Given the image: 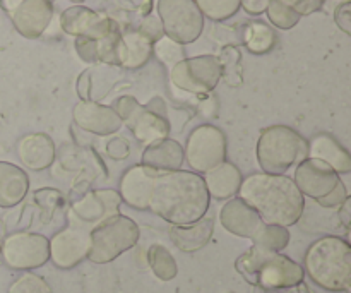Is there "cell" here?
Listing matches in <instances>:
<instances>
[{
    "mask_svg": "<svg viewBox=\"0 0 351 293\" xmlns=\"http://www.w3.org/2000/svg\"><path fill=\"white\" fill-rule=\"evenodd\" d=\"M204 178L194 172H161L154 180L149 209L173 226L191 225L204 218L209 209Z\"/></svg>",
    "mask_w": 351,
    "mask_h": 293,
    "instance_id": "cell-1",
    "label": "cell"
},
{
    "mask_svg": "<svg viewBox=\"0 0 351 293\" xmlns=\"http://www.w3.org/2000/svg\"><path fill=\"white\" fill-rule=\"evenodd\" d=\"M237 194L266 225L288 228L304 215L305 196L287 175L252 174L243 178Z\"/></svg>",
    "mask_w": 351,
    "mask_h": 293,
    "instance_id": "cell-2",
    "label": "cell"
},
{
    "mask_svg": "<svg viewBox=\"0 0 351 293\" xmlns=\"http://www.w3.org/2000/svg\"><path fill=\"white\" fill-rule=\"evenodd\" d=\"M305 271L314 283L329 292L351 287V247L339 237H324L308 247Z\"/></svg>",
    "mask_w": 351,
    "mask_h": 293,
    "instance_id": "cell-3",
    "label": "cell"
},
{
    "mask_svg": "<svg viewBox=\"0 0 351 293\" xmlns=\"http://www.w3.org/2000/svg\"><path fill=\"white\" fill-rule=\"evenodd\" d=\"M237 271L250 285L264 290L293 288L304 281V270L300 264L280 253H269L252 247L237 259Z\"/></svg>",
    "mask_w": 351,
    "mask_h": 293,
    "instance_id": "cell-4",
    "label": "cell"
},
{
    "mask_svg": "<svg viewBox=\"0 0 351 293\" xmlns=\"http://www.w3.org/2000/svg\"><path fill=\"white\" fill-rule=\"evenodd\" d=\"M257 163L264 174L285 175L307 158V141L288 126H271L257 141Z\"/></svg>",
    "mask_w": 351,
    "mask_h": 293,
    "instance_id": "cell-5",
    "label": "cell"
},
{
    "mask_svg": "<svg viewBox=\"0 0 351 293\" xmlns=\"http://www.w3.org/2000/svg\"><path fill=\"white\" fill-rule=\"evenodd\" d=\"M139 226L129 216L115 215L98 223L89 232L88 259L95 264H106L115 261L139 240Z\"/></svg>",
    "mask_w": 351,
    "mask_h": 293,
    "instance_id": "cell-6",
    "label": "cell"
},
{
    "mask_svg": "<svg viewBox=\"0 0 351 293\" xmlns=\"http://www.w3.org/2000/svg\"><path fill=\"white\" fill-rule=\"evenodd\" d=\"M156 10L165 36L177 43H194L204 30V16L194 0H158Z\"/></svg>",
    "mask_w": 351,
    "mask_h": 293,
    "instance_id": "cell-7",
    "label": "cell"
},
{
    "mask_svg": "<svg viewBox=\"0 0 351 293\" xmlns=\"http://www.w3.org/2000/svg\"><path fill=\"white\" fill-rule=\"evenodd\" d=\"M112 108L120 117L122 124H125L127 129L132 132L136 141L146 144V146L156 143V141L168 139L170 136V122L161 113L141 105L134 96H120L113 103Z\"/></svg>",
    "mask_w": 351,
    "mask_h": 293,
    "instance_id": "cell-8",
    "label": "cell"
},
{
    "mask_svg": "<svg viewBox=\"0 0 351 293\" xmlns=\"http://www.w3.org/2000/svg\"><path fill=\"white\" fill-rule=\"evenodd\" d=\"M228 141L219 127L204 124L189 134L187 144L184 148V158L189 167L199 174H208L226 161Z\"/></svg>",
    "mask_w": 351,
    "mask_h": 293,
    "instance_id": "cell-9",
    "label": "cell"
},
{
    "mask_svg": "<svg viewBox=\"0 0 351 293\" xmlns=\"http://www.w3.org/2000/svg\"><path fill=\"white\" fill-rule=\"evenodd\" d=\"M170 79L182 91L199 96L208 95L221 81V65L215 55L184 58L171 67Z\"/></svg>",
    "mask_w": 351,
    "mask_h": 293,
    "instance_id": "cell-10",
    "label": "cell"
},
{
    "mask_svg": "<svg viewBox=\"0 0 351 293\" xmlns=\"http://www.w3.org/2000/svg\"><path fill=\"white\" fill-rule=\"evenodd\" d=\"M0 253L12 270H36L50 259V240L40 233L16 232L3 239Z\"/></svg>",
    "mask_w": 351,
    "mask_h": 293,
    "instance_id": "cell-11",
    "label": "cell"
},
{
    "mask_svg": "<svg viewBox=\"0 0 351 293\" xmlns=\"http://www.w3.org/2000/svg\"><path fill=\"white\" fill-rule=\"evenodd\" d=\"M0 5L17 33L29 40L40 38L53 17L51 0H0Z\"/></svg>",
    "mask_w": 351,
    "mask_h": 293,
    "instance_id": "cell-12",
    "label": "cell"
},
{
    "mask_svg": "<svg viewBox=\"0 0 351 293\" xmlns=\"http://www.w3.org/2000/svg\"><path fill=\"white\" fill-rule=\"evenodd\" d=\"M60 26L67 34L89 40H103L113 31L120 30L119 23L84 5H72L65 9L60 16Z\"/></svg>",
    "mask_w": 351,
    "mask_h": 293,
    "instance_id": "cell-13",
    "label": "cell"
},
{
    "mask_svg": "<svg viewBox=\"0 0 351 293\" xmlns=\"http://www.w3.org/2000/svg\"><path fill=\"white\" fill-rule=\"evenodd\" d=\"M293 182L302 194L308 196L314 201H321L338 187L341 178L324 161L305 158L295 170Z\"/></svg>",
    "mask_w": 351,
    "mask_h": 293,
    "instance_id": "cell-14",
    "label": "cell"
},
{
    "mask_svg": "<svg viewBox=\"0 0 351 293\" xmlns=\"http://www.w3.org/2000/svg\"><path fill=\"white\" fill-rule=\"evenodd\" d=\"M89 253V230L67 226L50 240V259L60 270H72Z\"/></svg>",
    "mask_w": 351,
    "mask_h": 293,
    "instance_id": "cell-15",
    "label": "cell"
},
{
    "mask_svg": "<svg viewBox=\"0 0 351 293\" xmlns=\"http://www.w3.org/2000/svg\"><path fill=\"white\" fill-rule=\"evenodd\" d=\"M120 199L119 192L113 189H98V191L86 192L82 198L72 202V215L82 223H98L120 215Z\"/></svg>",
    "mask_w": 351,
    "mask_h": 293,
    "instance_id": "cell-16",
    "label": "cell"
},
{
    "mask_svg": "<svg viewBox=\"0 0 351 293\" xmlns=\"http://www.w3.org/2000/svg\"><path fill=\"white\" fill-rule=\"evenodd\" d=\"M72 119L79 129L95 136H112L122 129V120L112 106L88 99L79 102L72 110Z\"/></svg>",
    "mask_w": 351,
    "mask_h": 293,
    "instance_id": "cell-17",
    "label": "cell"
},
{
    "mask_svg": "<svg viewBox=\"0 0 351 293\" xmlns=\"http://www.w3.org/2000/svg\"><path fill=\"white\" fill-rule=\"evenodd\" d=\"M160 172L141 165H134L120 178L119 196L125 204L134 209H149L151 192Z\"/></svg>",
    "mask_w": 351,
    "mask_h": 293,
    "instance_id": "cell-18",
    "label": "cell"
},
{
    "mask_svg": "<svg viewBox=\"0 0 351 293\" xmlns=\"http://www.w3.org/2000/svg\"><path fill=\"white\" fill-rule=\"evenodd\" d=\"M219 222H221L223 228L228 230L230 233L250 240H254V237L259 233L264 225L261 216L240 198L230 199L223 206L219 211Z\"/></svg>",
    "mask_w": 351,
    "mask_h": 293,
    "instance_id": "cell-19",
    "label": "cell"
},
{
    "mask_svg": "<svg viewBox=\"0 0 351 293\" xmlns=\"http://www.w3.org/2000/svg\"><path fill=\"white\" fill-rule=\"evenodd\" d=\"M55 143L50 136L43 132L27 134L17 143V156L21 163L33 172L47 170L55 161Z\"/></svg>",
    "mask_w": 351,
    "mask_h": 293,
    "instance_id": "cell-20",
    "label": "cell"
},
{
    "mask_svg": "<svg viewBox=\"0 0 351 293\" xmlns=\"http://www.w3.org/2000/svg\"><path fill=\"white\" fill-rule=\"evenodd\" d=\"M153 55V41L139 30H127L120 33L117 43V65L123 69H141Z\"/></svg>",
    "mask_w": 351,
    "mask_h": 293,
    "instance_id": "cell-21",
    "label": "cell"
},
{
    "mask_svg": "<svg viewBox=\"0 0 351 293\" xmlns=\"http://www.w3.org/2000/svg\"><path fill=\"white\" fill-rule=\"evenodd\" d=\"M307 158L324 161L336 174H350L351 156L348 151L328 134H319L307 143Z\"/></svg>",
    "mask_w": 351,
    "mask_h": 293,
    "instance_id": "cell-22",
    "label": "cell"
},
{
    "mask_svg": "<svg viewBox=\"0 0 351 293\" xmlns=\"http://www.w3.org/2000/svg\"><path fill=\"white\" fill-rule=\"evenodd\" d=\"M184 148L175 139H161L146 146L143 153V165L156 172L180 170L184 165Z\"/></svg>",
    "mask_w": 351,
    "mask_h": 293,
    "instance_id": "cell-23",
    "label": "cell"
},
{
    "mask_svg": "<svg viewBox=\"0 0 351 293\" xmlns=\"http://www.w3.org/2000/svg\"><path fill=\"white\" fill-rule=\"evenodd\" d=\"M29 192V177L17 165L0 161V208H14Z\"/></svg>",
    "mask_w": 351,
    "mask_h": 293,
    "instance_id": "cell-24",
    "label": "cell"
},
{
    "mask_svg": "<svg viewBox=\"0 0 351 293\" xmlns=\"http://www.w3.org/2000/svg\"><path fill=\"white\" fill-rule=\"evenodd\" d=\"M215 233V220L201 218L191 225L171 226L170 239L182 253H195L209 244Z\"/></svg>",
    "mask_w": 351,
    "mask_h": 293,
    "instance_id": "cell-25",
    "label": "cell"
},
{
    "mask_svg": "<svg viewBox=\"0 0 351 293\" xmlns=\"http://www.w3.org/2000/svg\"><path fill=\"white\" fill-rule=\"evenodd\" d=\"M204 184L209 192V198H215L218 201H225V199L233 198L239 192L240 184H242L243 177L242 172L230 161H223L216 168L209 170L206 174Z\"/></svg>",
    "mask_w": 351,
    "mask_h": 293,
    "instance_id": "cell-26",
    "label": "cell"
},
{
    "mask_svg": "<svg viewBox=\"0 0 351 293\" xmlns=\"http://www.w3.org/2000/svg\"><path fill=\"white\" fill-rule=\"evenodd\" d=\"M243 43L250 54L264 55L273 50L276 45V33L266 23L256 21V23H250L243 31Z\"/></svg>",
    "mask_w": 351,
    "mask_h": 293,
    "instance_id": "cell-27",
    "label": "cell"
},
{
    "mask_svg": "<svg viewBox=\"0 0 351 293\" xmlns=\"http://www.w3.org/2000/svg\"><path fill=\"white\" fill-rule=\"evenodd\" d=\"M147 263L160 280L170 281L177 277V261L165 246L154 244L147 250Z\"/></svg>",
    "mask_w": 351,
    "mask_h": 293,
    "instance_id": "cell-28",
    "label": "cell"
},
{
    "mask_svg": "<svg viewBox=\"0 0 351 293\" xmlns=\"http://www.w3.org/2000/svg\"><path fill=\"white\" fill-rule=\"evenodd\" d=\"M254 247H259L263 250H269V253H280L290 242V232L285 226L278 225H266L264 223L263 228L259 230L256 237H254Z\"/></svg>",
    "mask_w": 351,
    "mask_h": 293,
    "instance_id": "cell-29",
    "label": "cell"
},
{
    "mask_svg": "<svg viewBox=\"0 0 351 293\" xmlns=\"http://www.w3.org/2000/svg\"><path fill=\"white\" fill-rule=\"evenodd\" d=\"M218 60L221 65V79H225L226 84L233 86V88L242 84V67H240L242 55L233 45L223 48Z\"/></svg>",
    "mask_w": 351,
    "mask_h": 293,
    "instance_id": "cell-30",
    "label": "cell"
},
{
    "mask_svg": "<svg viewBox=\"0 0 351 293\" xmlns=\"http://www.w3.org/2000/svg\"><path fill=\"white\" fill-rule=\"evenodd\" d=\"M194 2L202 16L216 23L230 19L240 9V0H194Z\"/></svg>",
    "mask_w": 351,
    "mask_h": 293,
    "instance_id": "cell-31",
    "label": "cell"
},
{
    "mask_svg": "<svg viewBox=\"0 0 351 293\" xmlns=\"http://www.w3.org/2000/svg\"><path fill=\"white\" fill-rule=\"evenodd\" d=\"M266 16L271 23L280 30H291L300 21V14L293 9L291 5L280 2V0H271V3L266 9Z\"/></svg>",
    "mask_w": 351,
    "mask_h": 293,
    "instance_id": "cell-32",
    "label": "cell"
},
{
    "mask_svg": "<svg viewBox=\"0 0 351 293\" xmlns=\"http://www.w3.org/2000/svg\"><path fill=\"white\" fill-rule=\"evenodd\" d=\"M153 54L156 55L163 64L170 65V67L177 65L178 62H182L184 58H187V55H185V50H184V45L170 40L168 36H161L160 40L154 41Z\"/></svg>",
    "mask_w": 351,
    "mask_h": 293,
    "instance_id": "cell-33",
    "label": "cell"
},
{
    "mask_svg": "<svg viewBox=\"0 0 351 293\" xmlns=\"http://www.w3.org/2000/svg\"><path fill=\"white\" fill-rule=\"evenodd\" d=\"M9 293H53L50 285L41 277L33 273H24L9 287Z\"/></svg>",
    "mask_w": 351,
    "mask_h": 293,
    "instance_id": "cell-34",
    "label": "cell"
},
{
    "mask_svg": "<svg viewBox=\"0 0 351 293\" xmlns=\"http://www.w3.org/2000/svg\"><path fill=\"white\" fill-rule=\"evenodd\" d=\"M34 201L36 204H40L41 215H43L45 222H48V218H51L55 209L60 208L62 204V196L60 192L55 191V189H41L34 194Z\"/></svg>",
    "mask_w": 351,
    "mask_h": 293,
    "instance_id": "cell-35",
    "label": "cell"
},
{
    "mask_svg": "<svg viewBox=\"0 0 351 293\" xmlns=\"http://www.w3.org/2000/svg\"><path fill=\"white\" fill-rule=\"evenodd\" d=\"M75 51L79 57L84 62H98V45L96 40H89V38H75Z\"/></svg>",
    "mask_w": 351,
    "mask_h": 293,
    "instance_id": "cell-36",
    "label": "cell"
},
{
    "mask_svg": "<svg viewBox=\"0 0 351 293\" xmlns=\"http://www.w3.org/2000/svg\"><path fill=\"white\" fill-rule=\"evenodd\" d=\"M348 198H350L348 191H346L345 184H343V180H341L338 184V187H336L331 194L326 196L324 199L317 201V204L322 206V208H328V209H339L341 208L343 202H345Z\"/></svg>",
    "mask_w": 351,
    "mask_h": 293,
    "instance_id": "cell-37",
    "label": "cell"
},
{
    "mask_svg": "<svg viewBox=\"0 0 351 293\" xmlns=\"http://www.w3.org/2000/svg\"><path fill=\"white\" fill-rule=\"evenodd\" d=\"M137 30L141 31V33L144 34V36L149 38L151 41H158L161 36H165L163 33V26H161L160 19H158L156 16H146L143 19V23H141V26L137 27Z\"/></svg>",
    "mask_w": 351,
    "mask_h": 293,
    "instance_id": "cell-38",
    "label": "cell"
},
{
    "mask_svg": "<svg viewBox=\"0 0 351 293\" xmlns=\"http://www.w3.org/2000/svg\"><path fill=\"white\" fill-rule=\"evenodd\" d=\"M106 154L113 160H125L130 154V146L123 137H113L106 143Z\"/></svg>",
    "mask_w": 351,
    "mask_h": 293,
    "instance_id": "cell-39",
    "label": "cell"
},
{
    "mask_svg": "<svg viewBox=\"0 0 351 293\" xmlns=\"http://www.w3.org/2000/svg\"><path fill=\"white\" fill-rule=\"evenodd\" d=\"M335 21L343 33L351 34V3L343 2L336 7Z\"/></svg>",
    "mask_w": 351,
    "mask_h": 293,
    "instance_id": "cell-40",
    "label": "cell"
},
{
    "mask_svg": "<svg viewBox=\"0 0 351 293\" xmlns=\"http://www.w3.org/2000/svg\"><path fill=\"white\" fill-rule=\"evenodd\" d=\"M75 91H77L81 102L91 99V71H84L79 75L77 82H75Z\"/></svg>",
    "mask_w": 351,
    "mask_h": 293,
    "instance_id": "cell-41",
    "label": "cell"
},
{
    "mask_svg": "<svg viewBox=\"0 0 351 293\" xmlns=\"http://www.w3.org/2000/svg\"><path fill=\"white\" fill-rule=\"evenodd\" d=\"M269 3L271 0H240V7L247 14H250V16H261V14H264Z\"/></svg>",
    "mask_w": 351,
    "mask_h": 293,
    "instance_id": "cell-42",
    "label": "cell"
},
{
    "mask_svg": "<svg viewBox=\"0 0 351 293\" xmlns=\"http://www.w3.org/2000/svg\"><path fill=\"white\" fill-rule=\"evenodd\" d=\"M338 216L339 220H341L343 225L346 226V228H350V220H351V199L348 198L345 202L341 204V208L338 209Z\"/></svg>",
    "mask_w": 351,
    "mask_h": 293,
    "instance_id": "cell-43",
    "label": "cell"
},
{
    "mask_svg": "<svg viewBox=\"0 0 351 293\" xmlns=\"http://www.w3.org/2000/svg\"><path fill=\"white\" fill-rule=\"evenodd\" d=\"M216 105H218V103H216V98H206L204 102H201V106H199V108H201V113L202 115H206V117H215L216 115Z\"/></svg>",
    "mask_w": 351,
    "mask_h": 293,
    "instance_id": "cell-44",
    "label": "cell"
},
{
    "mask_svg": "<svg viewBox=\"0 0 351 293\" xmlns=\"http://www.w3.org/2000/svg\"><path fill=\"white\" fill-rule=\"evenodd\" d=\"M134 9L141 10V12H149L151 7V0H127Z\"/></svg>",
    "mask_w": 351,
    "mask_h": 293,
    "instance_id": "cell-45",
    "label": "cell"
},
{
    "mask_svg": "<svg viewBox=\"0 0 351 293\" xmlns=\"http://www.w3.org/2000/svg\"><path fill=\"white\" fill-rule=\"evenodd\" d=\"M280 2L287 3V5H291V7H295V5H297L298 2H300V0H280Z\"/></svg>",
    "mask_w": 351,
    "mask_h": 293,
    "instance_id": "cell-46",
    "label": "cell"
},
{
    "mask_svg": "<svg viewBox=\"0 0 351 293\" xmlns=\"http://www.w3.org/2000/svg\"><path fill=\"white\" fill-rule=\"evenodd\" d=\"M71 2H72V3H75V5H81V3L84 2V0H71Z\"/></svg>",
    "mask_w": 351,
    "mask_h": 293,
    "instance_id": "cell-47",
    "label": "cell"
},
{
    "mask_svg": "<svg viewBox=\"0 0 351 293\" xmlns=\"http://www.w3.org/2000/svg\"><path fill=\"white\" fill-rule=\"evenodd\" d=\"M315 2H319V3H324V2H328V0H315Z\"/></svg>",
    "mask_w": 351,
    "mask_h": 293,
    "instance_id": "cell-48",
    "label": "cell"
}]
</instances>
